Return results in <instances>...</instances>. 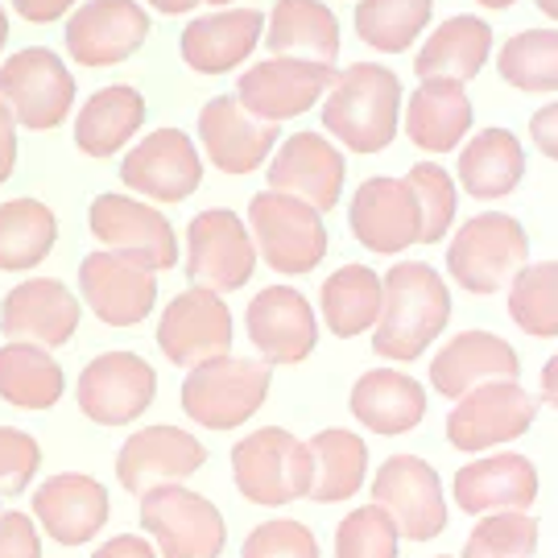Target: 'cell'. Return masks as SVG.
Listing matches in <instances>:
<instances>
[{
    "instance_id": "681fc988",
    "label": "cell",
    "mask_w": 558,
    "mask_h": 558,
    "mask_svg": "<svg viewBox=\"0 0 558 558\" xmlns=\"http://www.w3.org/2000/svg\"><path fill=\"white\" fill-rule=\"evenodd\" d=\"M92 558H158V546L141 534H117L108 538Z\"/></svg>"
},
{
    "instance_id": "5b68a950",
    "label": "cell",
    "mask_w": 558,
    "mask_h": 558,
    "mask_svg": "<svg viewBox=\"0 0 558 558\" xmlns=\"http://www.w3.org/2000/svg\"><path fill=\"white\" fill-rule=\"evenodd\" d=\"M232 480L244 500L281 509L311 493V451L290 430L265 426L232 447Z\"/></svg>"
},
{
    "instance_id": "ee69618b",
    "label": "cell",
    "mask_w": 558,
    "mask_h": 558,
    "mask_svg": "<svg viewBox=\"0 0 558 558\" xmlns=\"http://www.w3.org/2000/svg\"><path fill=\"white\" fill-rule=\"evenodd\" d=\"M398 525L385 518V509L364 505L339 521L336 558H398Z\"/></svg>"
},
{
    "instance_id": "8d00e7d4",
    "label": "cell",
    "mask_w": 558,
    "mask_h": 558,
    "mask_svg": "<svg viewBox=\"0 0 558 558\" xmlns=\"http://www.w3.org/2000/svg\"><path fill=\"white\" fill-rule=\"evenodd\" d=\"M66 393V373L46 348L4 343L0 348V398L17 410H54Z\"/></svg>"
},
{
    "instance_id": "8992f818",
    "label": "cell",
    "mask_w": 558,
    "mask_h": 558,
    "mask_svg": "<svg viewBox=\"0 0 558 558\" xmlns=\"http://www.w3.org/2000/svg\"><path fill=\"white\" fill-rule=\"evenodd\" d=\"M141 525L158 546V558H220L228 546L223 513L186 484L141 493Z\"/></svg>"
},
{
    "instance_id": "e575fe53",
    "label": "cell",
    "mask_w": 558,
    "mask_h": 558,
    "mask_svg": "<svg viewBox=\"0 0 558 558\" xmlns=\"http://www.w3.org/2000/svg\"><path fill=\"white\" fill-rule=\"evenodd\" d=\"M311 451V493L306 497L319 505H339L356 497L368 476V447L352 430H319L306 442Z\"/></svg>"
},
{
    "instance_id": "603a6c76",
    "label": "cell",
    "mask_w": 558,
    "mask_h": 558,
    "mask_svg": "<svg viewBox=\"0 0 558 558\" xmlns=\"http://www.w3.org/2000/svg\"><path fill=\"white\" fill-rule=\"evenodd\" d=\"M62 34L66 54L80 66H117L149 38V13L137 0H87Z\"/></svg>"
},
{
    "instance_id": "74e56055",
    "label": "cell",
    "mask_w": 558,
    "mask_h": 558,
    "mask_svg": "<svg viewBox=\"0 0 558 558\" xmlns=\"http://www.w3.org/2000/svg\"><path fill=\"white\" fill-rule=\"evenodd\" d=\"M59 240V220L41 199L0 203V269L25 274L50 257Z\"/></svg>"
},
{
    "instance_id": "ba28073f",
    "label": "cell",
    "mask_w": 558,
    "mask_h": 558,
    "mask_svg": "<svg viewBox=\"0 0 558 558\" xmlns=\"http://www.w3.org/2000/svg\"><path fill=\"white\" fill-rule=\"evenodd\" d=\"M0 104L13 112L21 129L50 133L75 104V75L54 50L25 46L9 62H0Z\"/></svg>"
},
{
    "instance_id": "60d3db41",
    "label": "cell",
    "mask_w": 558,
    "mask_h": 558,
    "mask_svg": "<svg viewBox=\"0 0 558 558\" xmlns=\"http://www.w3.org/2000/svg\"><path fill=\"white\" fill-rule=\"evenodd\" d=\"M509 315L525 336H558V260L525 265L518 278L509 281Z\"/></svg>"
},
{
    "instance_id": "d6986e66",
    "label": "cell",
    "mask_w": 558,
    "mask_h": 558,
    "mask_svg": "<svg viewBox=\"0 0 558 558\" xmlns=\"http://www.w3.org/2000/svg\"><path fill=\"white\" fill-rule=\"evenodd\" d=\"M83 306L80 299L62 286L59 278H25L17 281L4 306H0V331L13 343H34V348H62L80 331Z\"/></svg>"
},
{
    "instance_id": "2e32d148",
    "label": "cell",
    "mask_w": 558,
    "mask_h": 558,
    "mask_svg": "<svg viewBox=\"0 0 558 558\" xmlns=\"http://www.w3.org/2000/svg\"><path fill=\"white\" fill-rule=\"evenodd\" d=\"M158 348L170 364L195 368L203 360H216L232 352V311L211 290H182L179 299L166 302L158 319Z\"/></svg>"
},
{
    "instance_id": "277c9868",
    "label": "cell",
    "mask_w": 558,
    "mask_h": 558,
    "mask_svg": "<svg viewBox=\"0 0 558 558\" xmlns=\"http://www.w3.org/2000/svg\"><path fill=\"white\" fill-rule=\"evenodd\" d=\"M530 265V236L513 216L484 211L456 228L447 248V274L468 294H497Z\"/></svg>"
},
{
    "instance_id": "ab89813d",
    "label": "cell",
    "mask_w": 558,
    "mask_h": 558,
    "mask_svg": "<svg viewBox=\"0 0 558 558\" xmlns=\"http://www.w3.org/2000/svg\"><path fill=\"white\" fill-rule=\"evenodd\" d=\"M500 80L530 96L558 92V29H521L500 46Z\"/></svg>"
},
{
    "instance_id": "3957f363",
    "label": "cell",
    "mask_w": 558,
    "mask_h": 558,
    "mask_svg": "<svg viewBox=\"0 0 558 558\" xmlns=\"http://www.w3.org/2000/svg\"><path fill=\"white\" fill-rule=\"evenodd\" d=\"M274 389V368L265 360L216 356L195 364L182 380V414L207 430H232L257 414Z\"/></svg>"
},
{
    "instance_id": "f35d334b",
    "label": "cell",
    "mask_w": 558,
    "mask_h": 558,
    "mask_svg": "<svg viewBox=\"0 0 558 558\" xmlns=\"http://www.w3.org/2000/svg\"><path fill=\"white\" fill-rule=\"evenodd\" d=\"M430 13H435V0H360L356 34L380 54H401L430 25Z\"/></svg>"
},
{
    "instance_id": "52a82bcc",
    "label": "cell",
    "mask_w": 558,
    "mask_h": 558,
    "mask_svg": "<svg viewBox=\"0 0 558 558\" xmlns=\"http://www.w3.org/2000/svg\"><path fill=\"white\" fill-rule=\"evenodd\" d=\"M248 232H253V244H257V257H265V265L286 274V278H302L327 257L323 211L290 199V195H278V191L253 195V203H248Z\"/></svg>"
},
{
    "instance_id": "f907efd6",
    "label": "cell",
    "mask_w": 558,
    "mask_h": 558,
    "mask_svg": "<svg viewBox=\"0 0 558 558\" xmlns=\"http://www.w3.org/2000/svg\"><path fill=\"white\" fill-rule=\"evenodd\" d=\"M13 166H17V120L0 104V186L13 179Z\"/></svg>"
},
{
    "instance_id": "c3c4849f",
    "label": "cell",
    "mask_w": 558,
    "mask_h": 558,
    "mask_svg": "<svg viewBox=\"0 0 558 558\" xmlns=\"http://www.w3.org/2000/svg\"><path fill=\"white\" fill-rule=\"evenodd\" d=\"M530 137H534V145H538L546 158L558 161V104H546V108L534 112V120H530Z\"/></svg>"
},
{
    "instance_id": "91938a15",
    "label": "cell",
    "mask_w": 558,
    "mask_h": 558,
    "mask_svg": "<svg viewBox=\"0 0 558 558\" xmlns=\"http://www.w3.org/2000/svg\"><path fill=\"white\" fill-rule=\"evenodd\" d=\"M439 558H456V555H439Z\"/></svg>"
},
{
    "instance_id": "cb8c5ba5",
    "label": "cell",
    "mask_w": 558,
    "mask_h": 558,
    "mask_svg": "<svg viewBox=\"0 0 558 558\" xmlns=\"http://www.w3.org/2000/svg\"><path fill=\"white\" fill-rule=\"evenodd\" d=\"M348 161L323 133H294L269 161V191L290 195L315 211H331L343 195Z\"/></svg>"
},
{
    "instance_id": "4dcf8cb0",
    "label": "cell",
    "mask_w": 558,
    "mask_h": 558,
    "mask_svg": "<svg viewBox=\"0 0 558 558\" xmlns=\"http://www.w3.org/2000/svg\"><path fill=\"white\" fill-rule=\"evenodd\" d=\"M265 46L274 50V59L336 66L339 21L323 0H278L269 13V25H265Z\"/></svg>"
},
{
    "instance_id": "680465c9",
    "label": "cell",
    "mask_w": 558,
    "mask_h": 558,
    "mask_svg": "<svg viewBox=\"0 0 558 558\" xmlns=\"http://www.w3.org/2000/svg\"><path fill=\"white\" fill-rule=\"evenodd\" d=\"M207 4H236V0H207Z\"/></svg>"
},
{
    "instance_id": "4316f807",
    "label": "cell",
    "mask_w": 558,
    "mask_h": 558,
    "mask_svg": "<svg viewBox=\"0 0 558 558\" xmlns=\"http://www.w3.org/2000/svg\"><path fill=\"white\" fill-rule=\"evenodd\" d=\"M260 34H265V13L260 9H220L195 17L179 38L182 62L199 75H228L248 54L257 50Z\"/></svg>"
},
{
    "instance_id": "1f68e13d",
    "label": "cell",
    "mask_w": 558,
    "mask_h": 558,
    "mask_svg": "<svg viewBox=\"0 0 558 558\" xmlns=\"http://www.w3.org/2000/svg\"><path fill=\"white\" fill-rule=\"evenodd\" d=\"M521 179H525V149H521L518 133H509V129H497V124L480 129L459 154V186H463V195L480 203L513 195Z\"/></svg>"
},
{
    "instance_id": "4fadbf2b",
    "label": "cell",
    "mask_w": 558,
    "mask_h": 558,
    "mask_svg": "<svg viewBox=\"0 0 558 558\" xmlns=\"http://www.w3.org/2000/svg\"><path fill=\"white\" fill-rule=\"evenodd\" d=\"M373 505L398 525L401 538L430 542L447 530V500L439 472L418 456H393L373 480Z\"/></svg>"
},
{
    "instance_id": "9a60e30c",
    "label": "cell",
    "mask_w": 558,
    "mask_h": 558,
    "mask_svg": "<svg viewBox=\"0 0 558 558\" xmlns=\"http://www.w3.org/2000/svg\"><path fill=\"white\" fill-rule=\"evenodd\" d=\"M331 83H336V66L302 59H269L240 75L236 100L265 124H281V120L311 112L331 92Z\"/></svg>"
},
{
    "instance_id": "db71d44e",
    "label": "cell",
    "mask_w": 558,
    "mask_h": 558,
    "mask_svg": "<svg viewBox=\"0 0 558 558\" xmlns=\"http://www.w3.org/2000/svg\"><path fill=\"white\" fill-rule=\"evenodd\" d=\"M158 13H166V17H182V13H191L199 0H149Z\"/></svg>"
},
{
    "instance_id": "d6a6232c",
    "label": "cell",
    "mask_w": 558,
    "mask_h": 558,
    "mask_svg": "<svg viewBox=\"0 0 558 558\" xmlns=\"http://www.w3.org/2000/svg\"><path fill=\"white\" fill-rule=\"evenodd\" d=\"M145 124V96L133 83L100 87L75 117V145L87 158H117Z\"/></svg>"
},
{
    "instance_id": "f1b7e54d",
    "label": "cell",
    "mask_w": 558,
    "mask_h": 558,
    "mask_svg": "<svg viewBox=\"0 0 558 558\" xmlns=\"http://www.w3.org/2000/svg\"><path fill=\"white\" fill-rule=\"evenodd\" d=\"M352 418L373 435H410L426 418V393L401 368H368L352 385Z\"/></svg>"
},
{
    "instance_id": "8fae6325",
    "label": "cell",
    "mask_w": 558,
    "mask_h": 558,
    "mask_svg": "<svg viewBox=\"0 0 558 558\" xmlns=\"http://www.w3.org/2000/svg\"><path fill=\"white\" fill-rule=\"evenodd\" d=\"M538 418V398H530L518 380H488L456 401L447 414V439L456 451H488L500 442L521 439Z\"/></svg>"
},
{
    "instance_id": "ac0fdd59",
    "label": "cell",
    "mask_w": 558,
    "mask_h": 558,
    "mask_svg": "<svg viewBox=\"0 0 558 558\" xmlns=\"http://www.w3.org/2000/svg\"><path fill=\"white\" fill-rule=\"evenodd\" d=\"M207 463V447H203L191 430L182 426H141L117 451V480L124 493H149L161 484H182L195 476Z\"/></svg>"
},
{
    "instance_id": "bcb514c9",
    "label": "cell",
    "mask_w": 558,
    "mask_h": 558,
    "mask_svg": "<svg viewBox=\"0 0 558 558\" xmlns=\"http://www.w3.org/2000/svg\"><path fill=\"white\" fill-rule=\"evenodd\" d=\"M41 468V447L29 430L0 426V497H21Z\"/></svg>"
},
{
    "instance_id": "6f0895ef",
    "label": "cell",
    "mask_w": 558,
    "mask_h": 558,
    "mask_svg": "<svg viewBox=\"0 0 558 558\" xmlns=\"http://www.w3.org/2000/svg\"><path fill=\"white\" fill-rule=\"evenodd\" d=\"M476 4H484V9H513L518 0H476Z\"/></svg>"
},
{
    "instance_id": "816d5d0a",
    "label": "cell",
    "mask_w": 558,
    "mask_h": 558,
    "mask_svg": "<svg viewBox=\"0 0 558 558\" xmlns=\"http://www.w3.org/2000/svg\"><path fill=\"white\" fill-rule=\"evenodd\" d=\"M71 4H75V0H13V9H17L29 25H50V21L66 17Z\"/></svg>"
},
{
    "instance_id": "5bb4252c",
    "label": "cell",
    "mask_w": 558,
    "mask_h": 558,
    "mask_svg": "<svg viewBox=\"0 0 558 558\" xmlns=\"http://www.w3.org/2000/svg\"><path fill=\"white\" fill-rule=\"evenodd\" d=\"M120 182L145 195L154 203H182L199 191L203 161L195 141L182 129H154L149 137H141L124 161H120Z\"/></svg>"
},
{
    "instance_id": "7dc6e473",
    "label": "cell",
    "mask_w": 558,
    "mask_h": 558,
    "mask_svg": "<svg viewBox=\"0 0 558 558\" xmlns=\"http://www.w3.org/2000/svg\"><path fill=\"white\" fill-rule=\"evenodd\" d=\"M0 558H41V530L34 513H0Z\"/></svg>"
},
{
    "instance_id": "9c48e42d",
    "label": "cell",
    "mask_w": 558,
    "mask_h": 558,
    "mask_svg": "<svg viewBox=\"0 0 558 558\" xmlns=\"http://www.w3.org/2000/svg\"><path fill=\"white\" fill-rule=\"evenodd\" d=\"M257 274L248 223L228 207H207L186 223V278L211 294H232Z\"/></svg>"
},
{
    "instance_id": "b9f144b4",
    "label": "cell",
    "mask_w": 558,
    "mask_h": 558,
    "mask_svg": "<svg viewBox=\"0 0 558 558\" xmlns=\"http://www.w3.org/2000/svg\"><path fill=\"white\" fill-rule=\"evenodd\" d=\"M410 191H414V199H418V216H422V236L418 244H439L447 232H451V223H456V179L442 170L439 161H418L410 174Z\"/></svg>"
},
{
    "instance_id": "d4e9b609",
    "label": "cell",
    "mask_w": 558,
    "mask_h": 558,
    "mask_svg": "<svg viewBox=\"0 0 558 558\" xmlns=\"http://www.w3.org/2000/svg\"><path fill=\"white\" fill-rule=\"evenodd\" d=\"M199 141L207 161L223 174H253L278 145V124L257 120L236 96H216L199 112Z\"/></svg>"
},
{
    "instance_id": "f6af8a7d",
    "label": "cell",
    "mask_w": 558,
    "mask_h": 558,
    "mask_svg": "<svg viewBox=\"0 0 558 558\" xmlns=\"http://www.w3.org/2000/svg\"><path fill=\"white\" fill-rule=\"evenodd\" d=\"M240 558H319V542L311 534V525H302L294 518H278L257 525L244 538Z\"/></svg>"
},
{
    "instance_id": "9f6ffc18",
    "label": "cell",
    "mask_w": 558,
    "mask_h": 558,
    "mask_svg": "<svg viewBox=\"0 0 558 558\" xmlns=\"http://www.w3.org/2000/svg\"><path fill=\"white\" fill-rule=\"evenodd\" d=\"M4 41H9V13H4V4H0V50H4Z\"/></svg>"
},
{
    "instance_id": "ffe728a7",
    "label": "cell",
    "mask_w": 558,
    "mask_h": 558,
    "mask_svg": "<svg viewBox=\"0 0 558 558\" xmlns=\"http://www.w3.org/2000/svg\"><path fill=\"white\" fill-rule=\"evenodd\" d=\"M108 513H112L108 488L87 472H59L34 488V521L59 546L96 542L108 525Z\"/></svg>"
},
{
    "instance_id": "f546056e",
    "label": "cell",
    "mask_w": 558,
    "mask_h": 558,
    "mask_svg": "<svg viewBox=\"0 0 558 558\" xmlns=\"http://www.w3.org/2000/svg\"><path fill=\"white\" fill-rule=\"evenodd\" d=\"M472 129V100L468 87L451 80H422L405 104V137L422 154H451Z\"/></svg>"
},
{
    "instance_id": "836d02e7",
    "label": "cell",
    "mask_w": 558,
    "mask_h": 558,
    "mask_svg": "<svg viewBox=\"0 0 558 558\" xmlns=\"http://www.w3.org/2000/svg\"><path fill=\"white\" fill-rule=\"evenodd\" d=\"M488 54H493V29H488V21L468 17V13L463 17H447L418 50L414 75L418 80L468 83L484 71Z\"/></svg>"
},
{
    "instance_id": "6da1fadb",
    "label": "cell",
    "mask_w": 558,
    "mask_h": 558,
    "mask_svg": "<svg viewBox=\"0 0 558 558\" xmlns=\"http://www.w3.org/2000/svg\"><path fill=\"white\" fill-rule=\"evenodd\" d=\"M380 290L385 299H380V319L373 327V348L377 356L410 364L442 336V327L451 319L447 281L422 260H398L380 278Z\"/></svg>"
},
{
    "instance_id": "11a10c76",
    "label": "cell",
    "mask_w": 558,
    "mask_h": 558,
    "mask_svg": "<svg viewBox=\"0 0 558 558\" xmlns=\"http://www.w3.org/2000/svg\"><path fill=\"white\" fill-rule=\"evenodd\" d=\"M534 4H538V9H542V13H546L550 21H558V0H534Z\"/></svg>"
},
{
    "instance_id": "7a4b0ae2",
    "label": "cell",
    "mask_w": 558,
    "mask_h": 558,
    "mask_svg": "<svg viewBox=\"0 0 558 558\" xmlns=\"http://www.w3.org/2000/svg\"><path fill=\"white\" fill-rule=\"evenodd\" d=\"M401 117V80L380 62H352L339 71L327 104H323V129L352 149V154H380L398 137Z\"/></svg>"
},
{
    "instance_id": "7c38bea8",
    "label": "cell",
    "mask_w": 558,
    "mask_h": 558,
    "mask_svg": "<svg viewBox=\"0 0 558 558\" xmlns=\"http://www.w3.org/2000/svg\"><path fill=\"white\" fill-rule=\"evenodd\" d=\"M87 228L104 244V253H117L154 274L174 269L179 260V240H174L170 220L158 207L129 199V195H100L87 211Z\"/></svg>"
},
{
    "instance_id": "44dd1931",
    "label": "cell",
    "mask_w": 558,
    "mask_h": 558,
    "mask_svg": "<svg viewBox=\"0 0 558 558\" xmlns=\"http://www.w3.org/2000/svg\"><path fill=\"white\" fill-rule=\"evenodd\" d=\"M248 339L260 352V360L274 364H302L319 343V319L315 306L290 286H265L244 311Z\"/></svg>"
},
{
    "instance_id": "7bdbcfd3",
    "label": "cell",
    "mask_w": 558,
    "mask_h": 558,
    "mask_svg": "<svg viewBox=\"0 0 558 558\" xmlns=\"http://www.w3.org/2000/svg\"><path fill=\"white\" fill-rule=\"evenodd\" d=\"M538 521L530 513H484L463 546V558H534Z\"/></svg>"
},
{
    "instance_id": "83f0119b",
    "label": "cell",
    "mask_w": 558,
    "mask_h": 558,
    "mask_svg": "<svg viewBox=\"0 0 558 558\" xmlns=\"http://www.w3.org/2000/svg\"><path fill=\"white\" fill-rule=\"evenodd\" d=\"M518 352L493 331H459L439 356L430 360V385L451 401L488 380H518Z\"/></svg>"
},
{
    "instance_id": "e0dca14e",
    "label": "cell",
    "mask_w": 558,
    "mask_h": 558,
    "mask_svg": "<svg viewBox=\"0 0 558 558\" xmlns=\"http://www.w3.org/2000/svg\"><path fill=\"white\" fill-rule=\"evenodd\" d=\"M348 228L377 257H398L405 248H414L422 236V216L410 182L389 179V174L364 179L348 207Z\"/></svg>"
},
{
    "instance_id": "7402d4cb",
    "label": "cell",
    "mask_w": 558,
    "mask_h": 558,
    "mask_svg": "<svg viewBox=\"0 0 558 558\" xmlns=\"http://www.w3.org/2000/svg\"><path fill=\"white\" fill-rule=\"evenodd\" d=\"M80 294L108 327H137L158 302V274L117 253H92L80 265Z\"/></svg>"
},
{
    "instance_id": "d590c367",
    "label": "cell",
    "mask_w": 558,
    "mask_h": 558,
    "mask_svg": "<svg viewBox=\"0 0 558 558\" xmlns=\"http://www.w3.org/2000/svg\"><path fill=\"white\" fill-rule=\"evenodd\" d=\"M380 274L368 265H339L319 290V311L323 323L331 327V336L356 339L380 319Z\"/></svg>"
},
{
    "instance_id": "484cf974",
    "label": "cell",
    "mask_w": 558,
    "mask_h": 558,
    "mask_svg": "<svg viewBox=\"0 0 558 558\" xmlns=\"http://www.w3.org/2000/svg\"><path fill=\"white\" fill-rule=\"evenodd\" d=\"M456 505L463 513H530L538 500V472L518 451L472 459L456 472Z\"/></svg>"
},
{
    "instance_id": "30bf717a",
    "label": "cell",
    "mask_w": 558,
    "mask_h": 558,
    "mask_svg": "<svg viewBox=\"0 0 558 558\" xmlns=\"http://www.w3.org/2000/svg\"><path fill=\"white\" fill-rule=\"evenodd\" d=\"M158 398V373L137 352H104L87 360L75 385L83 418L96 426H133Z\"/></svg>"
},
{
    "instance_id": "f5cc1de1",
    "label": "cell",
    "mask_w": 558,
    "mask_h": 558,
    "mask_svg": "<svg viewBox=\"0 0 558 558\" xmlns=\"http://www.w3.org/2000/svg\"><path fill=\"white\" fill-rule=\"evenodd\" d=\"M542 401L558 410V356H550L546 368H542Z\"/></svg>"
}]
</instances>
